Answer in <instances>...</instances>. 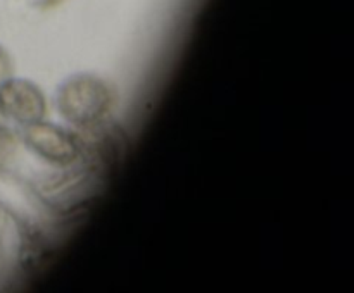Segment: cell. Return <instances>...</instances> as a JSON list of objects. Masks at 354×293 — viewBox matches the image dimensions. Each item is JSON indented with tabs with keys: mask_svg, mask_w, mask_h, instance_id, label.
<instances>
[{
	"mask_svg": "<svg viewBox=\"0 0 354 293\" xmlns=\"http://www.w3.org/2000/svg\"><path fill=\"white\" fill-rule=\"evenodd\" d=\"M111 107L107 85L93 76H76L59 90V109L69 123L92 128L102 121Z\"/></svg>",
	"mask_w": 354,
	"mask_h": 293,
	"instance_id": "cell-1",
	"label": "cell"
},
{
	"mask_svg": "<svg viewBox=\"0 0 354 293\" xmlns=\"http://www.w3.org/2000/svg\"><path fill=\"white\" fill-rule=\"evenodd\" d=\"M28 133L30 147L47 161L69 164L80 155V140L69 131L50 124L35 123Z\"/></svg>",
	"mask_w": 354,
	"mask_h": 293,
	"instance_id": "cell-2",
	"label": "cell"
},
{
	"mask_svg": "<svg viewBox=\"0 0 354 293\" xmlns=\"http://www.w3.org/2000/svg\"><path fill=\"white\" fill-rule=\"evenodd\" d=\"M3 107L16 121L24 124L40 123L45 116V99L40 88L28 81H14L3 88Z\"/></svg>",
	"mask_w": 354,
	"mask_h": 293,
	"instance_id": "cell-3",
	"label": "cell"
}]
</instances>
